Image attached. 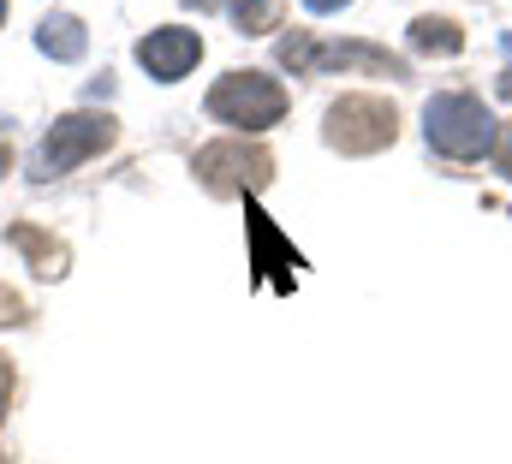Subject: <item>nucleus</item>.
<instances>
[{
	"label": "nucleus",
	"instance_id": "obj_8",
	"mask_svg": "<svg viewBox=\"0 0 512 464\" xmlns=\"http://www.w3.org/2000/svg\"><path fill=\"white\" fill-rule=\"evenodd\" d=\"M6 238H12V250H18V256H24V262L42 274V280H60V274H66V262H72V256H66V244H60L54 232L30 227V221H18Z\"/></svg>",
	"mask_w": 512,
	"mask_h": 464
},
{
	"label": "nucleus",
	"instance_id": "obj_6",
	"mask_svg": "<svg viewBox=\"0 0 512 464\" xmlns=\"http://www.w3.org/2000/svg\"><path fill=\"white\" fill-rule=\"evenodd\" d=\"M280 66H292V72L364 66V72H382V78H405V60H393L387 48H370V42H310L304 30H292V36L280 42Z\"/></svg>",
	"mask_w": 512,
	"mask_h": 464
},
{
	"label": "nucleus",
	"instance_id": "obj_9",
	"mask_svg": "<svg viewBox=\"0 0 512 464\" xmlns=\"http://www.w3.org/2000/svg\"><path fill=\"white\" fill-rule=\"evenodd\" d=\"M36 48H42L48 60H84L90 36H84V24H78L72 12H54V18L36 24Z\"/></svg>",
	"mask_w": 512,
	"mask_h": 464
},
{
	"label": "nucleus",
	"instance_id": "obj_13",
	"mask_svg": "<svg viewBox=\"0 0 512 464\" xmlns=\"http://www.w3.org/2000/svg\"><path fill=\"white\" fill-rule=\"evenodd\" d=\"M6 405H12V363L0 357V417H6Z\"/></svg>",
	"mask_w": 512,
	"mask_h": 464
},
{
	"label": "nucleus",
	"instance_id": "obj_1",
	"mask_svg": "<svg viewBox=\"0 0 512 464\" xmlns=\"http://www.w3.org/2000/svg\"><path fill=\"white\" fill-rule=\"evenodd\" d=\"M423 131H429V143H435L447 161H477V155H489L495 137H501L495 119H489V108H483L477 96H465V90L435 96L429 114H423Z\"/></svg>",
	"mask_w": 512,
	"mask_h": 464
},
{
	"label": "nucleus",
	"instance_id": "obj_20",
	"mask_svg": "<svg viewBox=\"0 0 512 464\" xmlns=\"http://www.w3.org/2000/svg\"><path fill=\"white\" fill-rule=\"evenodd\" d=\"M507 48H512V36H507Z\"/></svg>",
	"mask_w": 512,
	"mask_h": 464
},
{
	"label": "nucleus",
	"instance_id": "obj_16",
	"mask_svg": "<svg viewBox=\"0 0 512 464\" xmlns=\"http://www.w3.org/2000/svg\"><path fill=\"white\" fill-rule=\"evenodd\" d=\"M12 173V143H0V179Z\"/></svg>",
	"mask_w": 512,
	"mask_h": 464
},
{
	"label": "nucleus",
	"instance_id": "obj_5",
	"mask_svg": "<svg viewBox=\"0 0 512 464\" xmlns=\"http://www.w3.org/2000/svg\"><path fill=\"white\" fill-rule=\"evenodd\" d=\"M114 137H120V125L108 114H66L54 119V131L42 137V149H36V179H60V173H72V167H84L90 155H102V149H114Z\"/></svg>",
	"mask_w": 512,
	"mask_h": 464
},
{
	"label": "nucleus",
	"instance_id": "obj_10",
	"mask_svg": "<svg viewBox=\"0 0 512 464\" xmlns=\"http://www.w3.org/2000/svg\"><path fill=\"white\" fill-rule=\"evenodd\" d=\"M411 48H417V54H459L465 36H459L453 18H417V24H411Z\"/></svg>",
	"mask_w": 512,
	"mask_h": 464
},
{
	"label": "nucleus",
	"instance_id": "obj_12",
	"mask_svg": "<svg viewBox=\"0 0 512 464\" xmlns=\"http://www.w3.org/2000/svg\"><path fill=\"white\" fill-rule=\"evenodd\" d=\"M12 322H24V298L0 286V328H12Z\"/></svg>",
	"mask_w": 512,
	"mask_h": 464
},
{
	"label": "nucleus",
	"instance_id": "obj_15",
	"mask_svg": "<svg viewBox=\"0 0 512 464\" xmlns=\"http://www.w3.org/2000/svg\"><path fill=\"white\" fill-rule=\"evenodd\" d=\"M310 12H340V6H352V0H304Z\"/></svg>",
	"mask_w": 512,
	"mask_h": 464
},
{
	"label": "nucleus",
	"instance_id": "obj_3",
	"mask_svg": "<svg viewBox=\"0 0 512 464\" xmlns=\"http://www.w3.org/2000/svg\"><path fill=\"white\" fill-rule=\"evenodd\" d=\"M191 173L215 191V197H245V191H262L274 179V155L256 149V143H239V137H221V143H203Z\"/></svg>",
	"mask_w": 512,
	"mask_h": 464
},
{
	"label": "nucleus",
	"instance_id": "obj_18",
	"mask_svg": "<svg viewBox=\"0 0 512 464\" xmlns=\"http://www.w3.org/2000/svg\"><path fill=\"white\" fill-rule=\"evenodd\" d=\"M191 6H203V12H215V6H227V0H191Z\"/></svg>",
	"mask_w": 512,
	"mask_h": 464
},
{
	"label": "nucleus",
	"instance_id": "obj_17",
	"mask_svg": "<svg viewBox=\"0 0 512 464\" xmlns=\"http://www.w3.org/2000/svg\"><path fill=\"white\" fill-rule=\"evenodd\" d=\"M501 96H507V102H512V66H507V72H501Z\"/></svg>",
	"mask_w": 512,
	"mask_h": 464
},
{
	"label": "nucleus",
	"instance_id": "obj_14",
	"mask_svg": "<svg viewBox=\"0 0 512 464\" xmlns=\"http://www.w3.org/2000/svg\"><path fill=\"white\" fill-rule=\"evenodd\" d=\"M495 161H501V167L512 173V125L501 131V137H495Z\"/></svg>",
	"mask_w": 512,
	"mask_h": 464
},
{
	"label": "nucleus",
	"instance_id": "obj_2",
	"mask_svg": "<svg viewBox=\"0 0 512 464\" xmlns=\"http://www.w3.org/2000/svg\"><path fill=\"white\" fill-rule=\"evenodd\" d=\"M322 137L340 155H382L387 143L399 137V114L382 96H340L328 108V119H322Z\"/></svg>",
	"mask_w": 512,
	"mask_h": 464
},
{
	"label": "nucleus",
	"instance_id": "obj_4",
	"mask_svg": "<svg viewBox=\"0 0 512 464\" xmlns=\"http://www.w3.org/2000/svg\"><path fill=\"white\" fill-rule=\"evenodd\" d=\"M209 114L221 119V125H239V131H268L286 114V90L268 72H227L209 90Z\"/></svg>",
	"mask_w": 512,
	"mask_h": 464
},
{
	"label": "nucleus",
	"instance_id": "obj_19",
	"mask_svg": "<svg viewBox=\"0 0 512 464\" xmlns=\"http://www.w3.org/2000/svg\"><path fill=\"white\" fill-rule=\"evenodd\" d=\"M0 18H6V0H0Z\"/></svg>",
	"mask_w": 512,
	"mask_h": 464
},
{
	"label": "nucleus",
	"instance_id": "obj_7",
	"mask_svg": "<svg viewBox=\"0 0 512 464\" xmlns=\"http://www.w3.org/2000/svg\"><path fill=\"white\" fill-rule=\"evenodd\" d=\"M197 60H203V36H197V30H179V24L149 30V36L137 42V66H143L149 78H161V84H179Z\"/></svg>",
	"mask_w": 512,
	"mask_h": 464
},
{
	"label": "nucleus",
	"instance_id": "obj_11",
	"mask_svg": "<svg viewBox=\"0 0 512 464\" xmlns=\"http://www.w3.org/2000/svg\"><path fill=\"white\" fill-rule=\"evenodd\" d=\"M227 6H233V24H239L245 36L274 30V24H280V12H286V0H227Z\"/></svg>",
	"mask_w": 512,
	"mask_h": 464
}]
</instances>
